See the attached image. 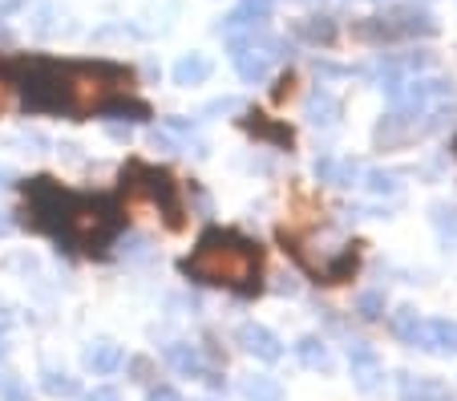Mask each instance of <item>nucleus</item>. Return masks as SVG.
Segmentation results:
<instances>
[{"mask_svg": "<svg viewBox=\"0 0 457 401\" xmlns=\"http://www.w3.org/2000/svg\"><path fill=\"white\" fill-rule=\"evenodd\" d=\"M421 313H417L413 305H405V308H397L393 313V321H388V329H393V337L397 340H405L409 349H421Z\"/></svg>", "mask_w": 457, "mask_h": 401, "instance_id": "obj_12", "label": "nucleus"}, {"mask_svg": "<svg viewBox=\"0 0 457 401\" xmlns=\"http://www.w3.org/2000/svg\"><path fill=\"white\" fill-rule=\"evenodd\" d=\"M150 401H182V397L174 389H154V393H150Z\"/></svg>", "mask_w": 457, "mask_h": 401, "instance_id": "obj_29", "label": "nucleus"}, {"mask_svg": "<svg viewBox=\"0 0 457 401\" xmlns=\"http://www.w3.org/2000/svg\"><path fill=\"white\" fill-rule=\"evenodd\" d=\"M401 401H457L453 393L441 381H429V377H401Z\"/></svg>", "mask_w": 457, "mask_h": 401, "instance_id": "obj_10", "label": "nucleus"}, {"mask_svg": "<svg viewBox=\"0 0 457 401\" xmlns=\"http://www.w3.org/2000/svg\"><path fill=\"white\" fill-rule=\"evenodd\" d=\"M348 365H353V381L361 393H372L380 381H385V365H380L377 349L364 345V340H353V345H348Z\"/></svg>", "mask_w": 457, "mask_h": 401, "instance_id": "obj_7", "label": "nucleus"}, {"mask_svg": "<svg viewBox=\"0 0 457 401\" xmlns=\"http://www.w3.org/2000/svg\"><path fill=\"white\" fill-rule=\"evenodd\" d=\"M316 175L337 187H353L361 171H356V163H332V158H324V163H316Z\"/></svg>", "mask_w": 457, "mask_h": 401, "instance_id": "obj_18", "label": "nucleus"}, {"mask_svg": "<svg viewBox=\"0 0 457 401\" xmlns=\"http://www.w3.org/2000/svg\"><path fill=\"white\" fill-rule=\"evenodd\" d=\"M308 118L316 126H337L340 122V102L328 94V89H316L312 102H308Z\"/></svg>", "mask_w": 457, "mask_h": 401, "instance_id": "obj_15", "label": "nucleus"}, {"mask_svg": "<svg viewBox=\"0 0 457 401\" xmlns=\"http://www.w3.org/2000/svg\"><path fill=\"white\" fill-rule=\"evenodd\" d=\"M369 187L377 195H397V179H393V175H380V171H372V175H369Z\"/></svg>", "mask_w": 457, "mask_h": 401, "instance_id": "obj_24", "label": "nucleus"}, {"mask_svg": "<svg viewBox=\"0 0 457 401\" xmlns=\"http://www.w3.org/2000/svg\"><path fill=\"white\" fill-rule=\"evenodd\" d=\"M86 365L94 369L97 377H110V373H118V369L126 365V353H121L118 345H105L102 340V345H94V349L86 353Z\"/></svg>", "mask_w": 457, "mask_h": 401, "instance_id": "obj_14", "label": "nucleus"}, {"mask_svg": "<svg viewBox=\"0 0 457 401\" xmlns=\"http://www.w3.org/2000/svg\"><path fill=\"white\" fill-rule=\"evenodd\" d=\"M433 227H437V236L445 239L449 247H457V207L437 203V207H433Z\"/></svg>", "mask_w": 457, "mask_h": 401, "instance_id": "obj_19", "label": "nucleus"}, {"mask_svg": "<svg viewBox=\"0 0 457 401\" xmlns=\"http://www.w3.org/2000/svg\"><path fill=\"white\" fill-rule=\"evenodd\" d=\"M25 199L33 227H41V231H49V236L65 239L70 247L89 255H102L126 227V215H121V207L113 199H105V195H73L61 183H53V179H33L25 187Z\"/></svg>", "mask_w": 457, "mask_h": 401, "instance_id": "obj_1", "label": "nucleus"}, {"mask_svg": "<svg viewBox=\"0 0 457 401\" xmlns=\"http://www.w3.org/2000/svg\"><path fill=\"white\" fill-rule=\"evenodd\" d=\"M179 268L182 276L199 280V284H215V288H231L247 297V292H259V280H263V247L239 231L211 227Z\"/></svg>", "mask_w": 457, "mask_h": 401, "instance_id": "obj_2", "label": "nucleus"}, {"mask_svg": "<svg viewBox=\"0 0 457 401\" xmlns=\"http://www.w3.org/2000/svg\"><path fill=\"white\" fill-rule=\"evenodd\" d=\"M166 361H170L182 377H203V381H211V385H223L207 365H203V357H199V349H195V345H182V340L166 345Z\"/></svg>", "mask_w": 457, "mask_h": 401, "instance_id": "obj_9", "label": "nucleus"}, {"mask_svg": "<svg viewBox=\"0 0 457 401\" xmlns=\"http://www.w3.org/2000/svg\"><path fill=\"white\" fill-rule=\"evenodd\" d=\"M25 9V0H0V21H9L12 13Z\"/></svg>", "mask_w": 457, "mask_h": 401, "instance_id": "obj_28", "label": "nucleus"}, {"mask_svg": "<svg viewBox=\"0 0 457 401\" xmlns=\"http://www.w3.org/2000/svg\"><path fill=\"white\" fill-rule=\"evenodd\" d=\"M41 389L49 393V397H78V381L65 373H45L41 377Z\"/></svg>", "mask_w": 457, "mask_h": 401, "instance_id": "obj_20", "label": "nucleus"}, {"mask_svg": "<svg viewBox=\"0 0 457 401\" xmlns=\"http://www.w3.org/2000/svg\"><path fill=\"white\" fill-rule=\"evenodd\" d=\"M421 349L441 353V357H453L457 353V321L449 316H433L421 324Z\"/></svg>", "mask_w": 457, "mask_h": 401, "instance_id": "obj_8", "label": "nucleus"}, {"mask_svg": "<svg viewBox=\"0 0 457 401\" xmlns=\"http://www.w3.org/2000/svg\"><path fill=\"white\" fill-rule=\"evenodd\" d=\"M356 313H361L364 321H380V316H385V292H361V297H356Z\"/></svg>", "mask_w": 457, "mask_h": 401, "instance_id": "obj_21", "label": "nucleus"}, {"mask_svg": "<svg viewBox=\"0 0 457 401\" xmlns=\"http://www.w3.org/2000/svg\"><path fill=\"white\" fill-rule=\"evenodd\" d=\"M453 150H457V142H453Z\"/></svg>", "mask_w": 457, "mask_h": 401, "instance_id": "obj_32", "label": "nucleus"}, {"mask_svg": "<svg viewBox=\"0 0 457 401\" xmlns=\"http://www.w3.org/2000/svg\"><path fill=\"white\" fill-rule=\"evenodd\" d=\"M239 389L247 401H284V385L276 377H247Z\"/></svg>", "mask_w": 457, "mask_h": 401, "instance_id": "obj_17", "label": "nucleus"}, {"mask_svg": "<svg viewBox=\"0 0 457 401\" xmlns=\"http://www.w3.org/2000/svg\"><path fill=\"white\" fill-rule=\"evenodd\" d=\"M243 126H247L251 134H259V138L276 142V146H292V130H287V126H279V122H268L263 113H251V118H243Z\"/></svg>", "mask_w": 457, "mask_h": 401, "instance_id": "obj_16", "label": "nucleus"}, {"mask_svg": "<svg viewBox=\"0 0 457 401\" xmlns=\"http://www.w3.org/2000/svg\"><path fill=\"white\" fill-rule=\"evenodd\" d=\"M211 57H203V53H187L179 65H174V86H203V81L211 78Z\"/></svg>", "mask_w": 457, "mask_h": 401, "instance_id": "obj_13", "label": "nucleus"}, {"mask_svg": "<svg viewBox=\"0 0 457 401\" xmlns=\"http://www.w3.org/2000/svg\"><path fill=\"white\" fill-rule=\"evenodd\" d=\"M4 324H9V316H0V329H4ZM0 353H4V340H0Z\"/></svg>", "mask_w": 457, "mask_h": 401, "instance_id": "obj_31", "label": "nucleus"}, {"mask_svg": "<svg viewBox=\"0 0 457 401\" xmlns=\"http://www.w3.org/2000/svg\"><path fill=\"white\" fill-rule=\"evenodd\" d=\"M235 340H239V349L247 353V357L268 361V365H276V361L284 357V340H279L271 329H263V324H239Z\"/></svg>", "mask_w": 457, "mask_h": 401, "instance_id": "obj_6", "label": "nucleus"}, {"mask_svg": "<svg viewBox=\"0 0 457 401\" xmlns=\"http://www.w3.org/2000/svg\"><path fill=\"white\" fill-rule=\"evenodd\" d=\"M295 357H300L303 369H312V373H332V353L328 345L320 337H300L295 340Z\"/></svg>", "mask_w": 457, "mask_h": 401, "instance_id": "obj_11", "label": "nucleus"}, {"mask_svg": "<svg viewBox=\"0 0 457 401\" xmlns=\"http://www.w3.org/2000/svg\"><path fill=\"white\" fill-rule=\"evenodd\" d=\"M300 33L308 37V41H324V45L337 41V25H332V21H324V17H320V25H316V21H312V25H300Z\"/></svg>", "mask_w": 457, "mask_h": 401, "instance_id": "obj_22", "label": "nucleus"}, {"mask_svg": "<svg viewBox=\"0 0 457 401\" xmlns=\"http://www.w3.org/2000/svg\"><path fill=\"white\" fill-rule=\"evenodd\" d=\"M121 187H126V191H134V195H142V199H150V203H158V211L166 215V227H170V231H179V227L187 223L179 183H174L166 171L134 163V166H126V171H121Z\"/></svg>", "mask_w": 457, "mask_h": 401, "instance_id": "obj_4", "label": "nucleus"}, {"mask_svg": "<svg viewBox=\"0 0 457 401\" xmlns=\"http://www.w3.org/2000/svg\"><path fill=\"white\" fill-rule=\"evenodd\" d=\"M271 4H276V0H243V9H247L251 17H268Z\"/></svg>", "mask_w": 457, "mask_h": 401, "instance_id": "obj_27", "label": "nucleus"}, {"mask_svg": "<svg viewBox=\"0 0 457 401\" xmlns=\"http://www.w3.org/2000/svg\"><path fill=\"white\" fill-rule=\"evenodd\" d=\"M279 57V45L276 41H255V33L247 37V41H239V37H231V62L235 70H239L243 81H263L268 78V65Z\"/></svg>", "mask_w": 457, "mask_h": 401, "instance_id": "obj_5", "label": "nucleus"}, {"mask_svg": "<svg viewBox=\"0 0 457 401\" xmlns=\"http://www.w3.org/2000/svg\"><path fill=\"white\" fill-rule=\"evenodd\" d=\"M0 397L4 401H29V393H25V385H21L17 377H0Z\"/></svg>", "mask_w": 457, "mask_h": 401, "instance_id": "obj_23", "label": "nucleus"}, {"mask_svg": "<svg viewBox=\"0 0 457 401\" xmlns=\"http://www.w3.org/2000/svg\"><path fill=\"white\" fill-rule=\"evenodd\" d=\"M81 401H121V393L110 389V385H97V389H89Z\"/></svg>", "mask_w": 457, "mask_h": 401, "instance_id": "obj_26", "label": "nucleus"}, {"mask_svg": "<svg viewBox=\"0 0 457 401\" xmlns=\"http://www.w3.org/2000/svg\"><path fill=\"white\" fill-rule=\"evenodd\" d=\"M12 231V219H9V211H0V236H9Z\"/></svg>", "mask_w": 457, "mask_h": 401, "instance_id": "obj_30", "label": "nucleus"}, {"mask_svg": "<svg viewBox=\"0 0 457 401\" xmlns=\"http://www.w3.org/2000/svg\"><path fill=\"white\" fill-rule=\"evenodd\" d=\"M129 89H134V70L126 65H61V113H70V118L102 113L105 102L129 94Z\"/></svg>", "mask_w": 457, "mask_h": 401, "instance_id": "obj_3", "label": "nucleus"}, {"mask_svg": "<svg viewBox=\"0 0 457 401\" xmlns=\"http://www.w3.org/2000/svg\"><path fill=\"white\" fill-rule=\"evenodd\" d=\"M129 373H134V381H150V377H154V361H150V357H134V361H129Z\"/></svg>", "mask_w": 457, "mask_h": 401, "instance_id": "obj_25", "label": "nucleus"}]
</instances>
